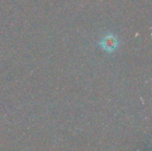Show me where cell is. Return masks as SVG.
I'll return each instance as SVG.
<instances>
[{"label":"cell","instance_id":"1","mask_svg":"<svg viewBox=\"0 0 152 151\" xmlns=\"http://www.w3.org/2000/svg\"><path fill=\"white\" fill-rule=\"evenodd\" d=\"M102 45L105 50H107L109 52H111V51H113V50H115L117 48L118 41L113 36H107L102 39Z\"/></svg>","mask_w":152,"mask_h":151}]
</instances>
